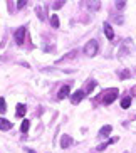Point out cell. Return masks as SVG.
Here are the masks:
<instances>
[{"instance_id":"1","label":"cell","mask_w":136,"mask_h":153,"mask_svg":"<svg viewBox=\"0 0 136 153\" xmlns=\"http://www.w3.org/2000/svg\"><path fill=\"white\" fill-rule=\"evenodd\" d=\"M98 49H99V44H98V41L91 39V41L87 42L86 45H84V54H86L87 57H94V56L98 54Z\"/></svg>"},{"instance_id":"2","label":"cell","mask_w":136,"mask_h":153,"mask_svg":"<svg viewBox=\"0 0 136 153\" xmlns=\"http://www.w3.org/2000/svg\"><path fill=\"white\" fill-rule=\"evenodd\" d=\"M116 98H118V89H116V88H111V89H108V91H106V94L103 96V103H104V104H111Z\"/></svg>"},{"instance_id":"3","label":"cell","mask_w":136,"mask_h":153,"mask_svg":"<svg viewBox=\"0 0 136 153\" xmlns=\"http://www.w3.org/2000/svg\"><path fill=\"white\" fill-rule=\"evenodd\" d=\"M25 34H27V29H25V27H18L17 30H15V34H14L15 44L22 45V44H24V39H25Z\"/></svg>"},{"instance_id":"4","label":"cell","mask_w":136,"mask_h":153,"mask_svg":"<svg viewBox=\"0 0 136 153\" xmlns=\"http://www.w3.org/2000/svg\"><path fill=\"white\" fill-rule=\"evenodd\" d=\"M81 5H84L87 10H91V12H98L99 10V7H101V2L99 0H87V2H84V4H81Z\"/></svg>"},{"instance_id":"5","label":"cell","mask_w":136,"mask_h":153,"mask_svg":"<svg viewBox=\"0 0 136 153\" xmlns=\"http://www.w3.org/2000/svg\"><path fill=\"white\" fill-rule=\"evenodd\" d=\"M84 96H86V93H84V89H79V91H76V93L72 94V98H71V101H72L74 104H77V103H79V101H81L82 98H84Z\"/></svg>"},{"instance_id":"6","label":"cell","mask_w":136,"mask_h":153,"mask_svg":"<svg viewBox=\"0 0 136 153\" xmlns=\"http://www.w3.org/2000/svg\"><path fill=\"white\" fill-rule=\"evenodd\" d=\"M71 145H72V138L69 135H62V138H61V146L62 148H69Z\"/></svg>"},{"instance_id":"7","label":"cell","mask_w":136,"mask_h":153,"mask_svg":"<svg viewBox=\"0 0 136 153\" xmlns=\"http://www.w3.org/2000/svg\"><path fill=\"white\" fill-rule=\"evenodd\" d=\"M69 91H71V88H69V86H62V88H61V91L57 93V99H66L69 96Z\"/></svg>"},{"instance_id":"8","label":"cell","mask_w":136,"mask_h":153,"mask_svg":"<svg viewBox=\"0 0 136 153\" xmlns=\"http://www.w3.org/2000/svg\"><path fill=\"white\" fill-rule=\"evenodd\" d=\"M12 128V123L9 120H5V118H0V130L2 131H9Z\"/></svg>"},{"instance_id":"9","label":"cell","mask_w":136,"mask_h":153,"mask_svg":"<svg viewBox=\"0 0 136 153\" xmlns=\"http://www.w3.org/2000/svg\"><path fill=\"white\" fill-rule=\"evenodd\" d=\"M35 14H37V17L41 19L42 22L47 20V12H45V9H42V7H35Z\"/></svg>"},{"instance_id":"10","label":"cell","mask_w":136,"mask_h":153,"mask_svg":"<svg viewBox=\"0 0 136 153\" xmlns=\"http://www.w3.org/2000/svg\"><path fill=\"white\" fill-rule=\"evenodd\" d=\"M111 131H113V128H111L109 125H106V126H103V128H101L99 136H101V138H106V136H109V135H111Z\"/></svg>"},{"instance_id":"11","label":"cell","mask_w":136,"mask_h":153,"mask_svg":"<svg viewBox=\"0 0 136 153\" xmlns=\"http://www.w3.org/2000/svg\"><path fill=\"white\" fill-rule=\"evenodd\" d=\"M25 111H27V106L25 104H17V118H24L25 116Z\"/></svg>"},{"instance_id":"12","label":"cell","mask_w":136,"mask_h":153,"mask_svg":"<svg viewBox=\"0 0 136 153\" xmlns=\"http://www.w3.org/2000/svg\"><path fill=\"white\" fill-rule=\"evenodd\" d=\"M104 34H106V37H108L109 41H113L114 39V32H113V29H111L109 24H104Z\"/></svg>"},{"instance_id":"13","label":"cell","mask_w":136,"mask_h":153,"mask_svg":"<svg viewBox=\"0 0 136 153\" xmlns=\"http://www.w3.org/2000/svg\"><path fill=\"white\" fill-rule=\"evenodd\" d=\"M109 20H113V22L119 24V25H123V24H124V17H123V15H116V14L109 15Z\"/></svg>"},{"instance_id":"14","label":"cell","mask_w":136,"mask_h":153,"mask_svg":"<svg viewBox=\"0 0 136 153\" xmlns=\"http://www.w3.org/2000/svg\"><path fill=\"white\" fill-rule=\"evenodd\" d=\"M129 106H131V98H129V96L123 98V99H121V108H123V109H128Z\"/></svg>"},{"instance_id":"15","label":"cell","mask_w":136,"mask_h":153,"mask_svg":"<svg viewBox=\"0 0 136 153\" xmlns=\"http://www.w3.org/2000/svg\"><path fill=\"white\" fill-rule=\"evenodd\" d=\"M76 56H77V49H76V51H72V52H69V54H66V56H64V57L61 59V61H59L57 64H61L62 61H67V59H74Z\"/></svg>"},{"instance_id":"16","label":"cell","mask_w":136,"mask_h":153,"mask_svg":"<svg viewBox=\"0 0 136 153\" xmlns=\"http://www.w3.org/2000/svg\"><path fill=\"white\" fill-rule=\"evenodd\" d=\"M29 128H30V123H29V120H24V121H22V126H20V131H22V133H27Z\"/></svg>"},{"instance_id":"17","label":"cell","mask_w":136,"mask_h":153,"mask_svg":"<svg viewBox=\"0 0 136 153\" xmlns=\"http://www.w3.org/2000/svg\"><path fill=\"white\" fill-rule=\"evenodd\" d=\"M50 25H52V27L54 29H57L59 27V17H57V15H52V17H50Z\"/></svg>"},{"instance_id":"18","label":"cell","mask_w":136,"mask_h":153,"mask_svg":"<svg viewBox=\"0 0 136 153\" xmlns=\"http://www.w3.org/2000/svg\"><path fill=\"white\" fill-rule=\"evenodd\" d=\"M94 86H96V81H89V82H87V88L84 89V93H86V94H89L91 91L94 89Z\"/></svg>"},{"instance_id":"19","label":"cell","mask_w":136,"mask_h":153,"mask_svg":"<svg viewBox=\"0 0 136 153\" xmlns=\"http://www.w3.org/2000/svg\"><path fill=\"white\" fill-rule=\"evenodd\" d=\"M129 76H131V72L128 71V69H123V71L119 72V77H121V79H129Z\"/></svg>"},{"instance_id":"20","label":"cell","mask_w":136,"mask_h":153,"mask_svg":"<svg viewBox=\"0 0 136 153\" xmlns=\"http://www.w3.org/2000/svg\"><path fill=\"white\" fill-rule=\"evenodd\" d=\"M5 111H7V104H5V99H4V98H0V113L4 114Z\"/></svg>"},{"instance_id":"21","label":"cell","mask_w":136,"mask_h":153,"mask_svg":"<svg viewBox=\"0 0 136 153\" xmlns=\"http://www.w3.org/2000/svg\"><path fill=\"white\" fill-rule=\"evenodd\" d=\"M64 4H66L64 0H59V2H54V4H52V9H54V10H59Z\"/></svg>"},{"instance_id":"22","label":"cell","mask_w":136,"mask_h":153,"mask_svg":"<svg viewBox=\"0 0 136 153\" xmlns=\"http://www.w3.org/2000/svg\"><path fill=\"white\" fill-rule=\"evenodd\" d=\"M124 7H126V2H121V0H118V2H116V9H118V12H121Z\"/></svg>"},{"instance_id":"23","label":"cell","mask_w":136,"mask_h":153,"mask_svg":"<svg viewBox=\"0 0 136 153\" xmlns=\"http://www.w3.org/2000/svg\"><path fill=\"white\" fill-rule=\"evenodd\" d=\"M25 5H27V2H25V0H18V2H17V9L20 10V9H24Z\"/></svg>"},{"instance_id":"24","label":"cell","mask_w":136,"mask_h":153,"mask_svg":"<svg viewBox=\"0 0 136 153\" xmlns=\"http://www.w3.org/2000/svg\"><path fill=\"white\" fill-rule=\"evenodd\" d=\"M108 148V143H101L99 146H98V152H103V150Z\"/></svg>"},{"instance_id":"25","label":"cell","mask_w":136,"mask_h":153,"mask_svg":"<svg viewBox=\"0 0 136 153\" xmlns=\"http://www.w3.org/2000/svg\"><path fill=\"white\" fill-rule=\"evenodd\" d=\"M116 141H118V138H111V140H109V141H106V143H108V146H109V145L116 143Z\"/></svg>"},{"instance_id":"26","label":"cell","mask_w":136,"mask_h":153,"mask_svg":"<svg viewBox=\"0 0 136 153\" xmlns=\"http://www.w3.org/2000/svg\"><path fill=\"white\" fill-rule=\"evenodd\" d=\"M133 93H135V94H136V86H135V88H133Z\"/></svg>"}]
</instances>
